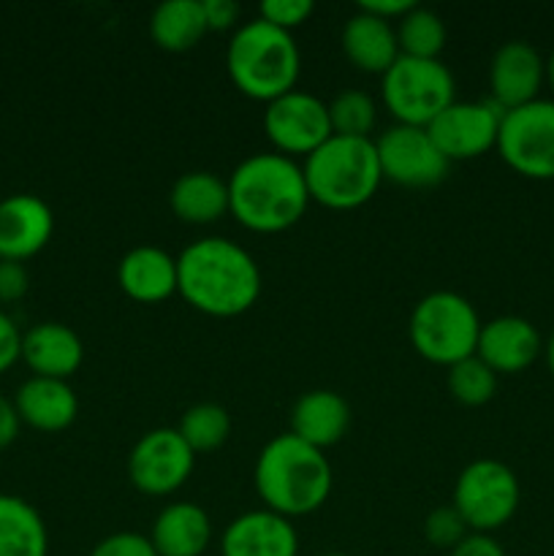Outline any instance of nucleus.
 Here are the masks:
<instances>
[{
    "instance_id": "2",
    "label": "nucleus",
    "mask_w": 554,
    "mask_h": 556,
    "mask_svg": "<svg viewBox=\"0 0 554 556\" xmlns=\"http://www.w3.org/2000/svg\"><path fill=\"white\" fill-rule=\"evenodd\" d=\"M228 182V212L253 233H280L297 226L313 204L302 163L280 152H259L234 168Z\"/></svg>"
},
{
    "instance_id": "13",
    "label": "nucleus",
    "mask_w": 554,
    "mask_h": 556,
    "mask_svg": "<svg viewBox=\"0 0 554 556\" xmlns=\"http://www.w3.org/2000/svg\"><path fill=\"white\" fill-rule=\"evenodd\" d=\"M503 109L489 101H454L429 123V136L449 163L473 161L498 147Z\"/></svg>"
},
{
    "instance_id": "39",
    "label": "nucleus",
    "mask_w": 554,
    "mask_h": 556,
    "mask_svg": "<svg viewBox=\"0 0 554 556\" xmlns=\"http://www.w3.org/2000/svg\"><path fill=\"white\" fill-rule=\"evenodd\" d=\"M20 429H22V421L14 402L5 400V396L0 394V451L9 448V445L20 438Z\"/></svg>"
},
{
    "instance_id": "26",
    "label": "nucleus",
    "mask_w": 554,
    "mask_h": 556,
    "mask_svg": "<svg viewBox=\"0 0 554 556\" xmlns=\"http://www.w3.org/2000/svg\"><path fill=\"white\" fill-rule=\"evenodd\" d=\"M0 556H49L41 514L16 494H0Z\"/></svg>"
},
{
    "instance_id": "10",
    "label": "nucleus",
    "mask_w": 554,
    "mask_h": 556,
    "mask_svg": "<svg viewBox=\"0 0 554 556\" xmlns=\"http://www.w3.org/2000/svg\"><path fill=\"white\" fill-rule=\"evenodd\" d=\"M196 454L179 438L177 427L150 429L136 440L128 456V478L147 497H168L193 476Z\"/></svg>"
},
{
    "instance_id": "23",
    "label": "nucleus",
    "mask_w": 554,
    "mask_h": 556,
    "mask_svg": "<svg viewBox=\"0 0 554 556\" xmlns=\"http://www.w3.org/2000/svg\"><path fill=\"white\" fill-rule=\"evenodd\" d=\"M342 52L353 68L383 76L400 58L394 25L356 9L342 27Z\"/></svg>"
},
{
    "instance_id": "3",
    "label": "nucleus",
    "mask_w": 554,
    "mask_h": 556,
    "mask_svg": "<svg viewBox=\"0 0 554 556\" xmlns=\"http://www.w3.org/2000/svg\"><path fill=\"white\" fill-rule=\"evenodd\" d=\"M253 483L266 510L293 521L324 508L331 494L335 472L324 451L286 432L261 448Z\"/></svg>"
},
{
    "instance_id": "22",
    "label": "nucleus",
    "mask_w": 554,
    "mask_h": 556,
    "mask_svg": "<svg viewBox=\"0 0 554 556\" xmlns=\"http://www.w3.org/2000/svg\"><path fill=\"white\" fill-rule=\"evenodd\" d=\"M150 543L158 556H204L212 543V519L196 503H168L152 521Z\"/></svg>"
},
{
    "instance_id": "4",
    "label": "nucleus",
    "mask_w": 554,
    "mask_h": 556,
    "mask_svg": "<svg viewBox=\"0 0 554 556\" xmlns=\"http://www.w3.org/2000/svg\"><path fill=\"white\" fill-rule=\"evenodd\" d=\"M226 71L242 96L269 103L297 90L302 54L291 33L277 30L259 16L234 30L226 49Z\"/></svg>"
},
{
    "instance_id": "15",
    "label": "nucleus",
    "mask_w": 554,
    "mask_h": 556,
    "mask_svg": "<svg viewBox=\"0 0 554 556\" xmlns=\"http://www.w3.org/2000/svg\"><path fill=\"white\" fill-rule=\"evenodd\" d=\"M546 81V60L530 41H505L489 63L492 101L503 112L536 101Z\"/></svg>"
},
{
    "instance_id": "21",
    "label": "nucleus",
    "mask_w": 554,
    "mask_h": 556,
    "mask_svg": "<svg viewBox=\"0 0 554 556\" xmlns=\"http://www.w3.org/2000/svg\"><path fill=\"white\" fill-rule=\"evenodd\" d=\"M351 427V407L337 391L313 389L299 396L291 407V429L313 448L326 451L340 443Z\"/></svg>"
},
{
    "instance_id": "32",
    "label": "nucleus",
    "mask_w": 554,
    "mask_h": 556,
    "mask_svg": "<svg viewBox=\"0 0 554 556\" xmlns=\"http://www.w3.org/2000/svg\"><path fill=\"white\" fill-rule=\"evenodd\" d=\"M313 0H266V3H261L259 16L269 22V25H275L277 30H286L293 36V30L302 27L313 16Z\"/></svg>"
},
{
    "instance_id": "37",
    "label": "nucleus",
    "mask_w": 554,
    "mask_h": 556,
    "mask_svg": "<svg viewBox=\"0 0 554 556\" xmlns=\"http://www.w3.org/2000/svg\"><path fill=\"white\" fill-rule=\"evenodd\" d=\"M413 5H416L413 0H362L356 9L364 11V14H373L378 16V20H386L391 22V25H396V22H400Z\"/></svg>"
},
{
    "instance_id": "12",
    "label": "nucleus",
    "mask_w": 554,
    "mask_h": 556,
    "mask_svg": "<svg viewBox=\"0 0 554 556\" xmlns=\"http://www.w3.org/2000/svg\"><path fill=\"white\" fill-rule=\"evenodd\" d=\"M380 174L400 188H435L445 179L451 163L427 128L394 123L375 139Z\"/></svg>"
},
{
    "instance_id": "20",
    "label": "nucleus",
    "mask_w": 554,
    "mask_h": 556,
    "mask_svg": "<svg viewBox=\"0 0 554 556\" xmlns=\"http://www.w3.org/2000/svg\"><path fill=\"white\" fill-rule=\"evenodd\" d=\"M14 407L20 421L36 432H65L79 416V396L71 389L68 380L54 378H27L16 389Z\"/></svg>"
},
{
    "instance_id": "18",
    "label": "nucleus",
    "mask_w": 554,
    "mask_h": 556,
    "mask_svg": "<svg viewBox=\"0 0 554 556\" xmlns=\"http://www.w3.org/2000/svg\"><path fill=\"white\" fill-rule=\"evenodd\" d=\"M36 378L68 380L85 362V342L71 326L43 320L22 331V358Z\"/></svg>"
},
{
    "instance_id": "30",
    "label": "nucleus",
    "mask_w": 554,
    "mask_h": 556,
    "mask_svg": "<svg viewBox=\"0 0 554 556\" xmlns=\"http://www.w3.org/2000/svg\"><path fill=\"white\" fill-rule=\"evenodd\" d=\"M445 383H449L451 396L465 407H481L498 394V375L478 356H467L456 362L454 367H449Z\"/></svg>"
},
{
    "instance_id": "1",
    "label": "nucleus",
    "mask_w": 554,
    "mask_h": 556,
    "mask_svg": "<svg viewBox=\"0 0 554 556\" xmlns=\"http://www.w3.org/2000/svg\"><path fill=\"white\" fill-rule=\"evenodd\" d=\"M177 293L210 318H237L261 296V269L242 244L204 237L177 255Z\"/></svg>"
},
{
    "instance_id": "33",
    "label": "nucleus",
    "mask_w": 554,
    "mask_h": 556,
    "mask_svg": "<svg viewBox=\"0 0 554 556\" xmlns=\"http://www.w3.org/2000/svg\"><path fill=\"white\" fill-rule=\"evenodd\" d=\"M90 556H158L150 535L141 532H114L96 543Z\"/></svg>"
},
{
    "instance_id": "34",
    "label": "nucleus",
    "mask_w": 554,
    "mask_h": 556,
    "mask_svg": "<svg viewBox=\"0 0 554 556\" xmlns=\"http://www.w3.org/2000/svg\"><path fill=\"white\" fill-rule=\"evenodd\" d=\"M30 288V275L20 261H0V304L20 302Z\"/></svg>"
},
{
    "instance_id": "41",
    "label": "nucleus",
    "mask_w": 554,
    "mask_h": 556,
    "mask_svg": "<svg viewBox=\"0 0 554 556\" xmlns=\"http://www.w3.org/2000/svg\"><path fill=\"white\" fill-rule=\"evenodd\" d=\"M546 79H549V87L554 90V52L549 54V60H546Z\"/></svg>"
},
{
    "instance_id": "24",
    "label": "nucleus",
    "mask_w": 554,
    "mask_h": 556,
    "mask_svg": "<svg viewBox=\"0 0 554 556\" xmlns=\"http://www.w3.org/2000/svg\"><path fill=\"white\" fill-rule=\"evenodd\" d=\"M168 206L188 226H210L228 215V182L212 172H188L172 185Z\"/></svg>"
},
{
    "instance_id": "11",
    "label": "nucleus",
    "mask_w": 554,
    "mask_h": 556,
    "mask_svg": "<svg viewBox=\"0 0 554 556\" xmlns=\"http://www.w3.org/2000/svg\"><path fill=\"white\" fill-rule=\"evenodd\" d=\"M264 134L275 152L286 157H307L331 134L329 103L304 90H291L264 109Z\"/></svg>"
},
{
    "instance_id": "42",
    "label": "nucleus",
    "mask_w": 554,
    "mask_h": 556,
    "mask_svg": "<svg viewBox=\"0 0 554 556\" xmlns=\"http://www.w3.org/2000/svg\"><path fill=\"white\" fill-rule=\"evenodd\" d=\"M320 556H348V554H340V552H329V554H320Z\"/></svg>"
},
{
    "instance_id": "8",
    "label": "nucleus",
    "mask_w": 554,
    "mask_h": 556,
    "mask_svg": "<svg viewBox=\"0 0 554 556\" xmlns=\"http://www.w3.org/2000/svg\"><path fill=\"white\" fill-rule=\"evenodd\" d=\"M519 500V478L505 462L476 459L456 478L451 505L459 510L467 530L492 535L494 530L514 519Z\"/></svg>"
},
{
    "instance_id": "36",
    "label": "nucleus",
    "mask_w": 554,
    "mask_h": 556,
    "mask_svg": "<svg viewBox=\"0 0 554 556\" xmlns=\"http://www.w3.org/2000/svg\"><path fill=\"white\" fill-rule=\"evenodd\" d=\"M210 30H231L239 22V5L234 0H201Z\"/></svg>"
},
{
    "instance_id": "19",
    "label": "nucleus",
    "mask_w": 554,
    "mask_h": 556,
    "mask_svg": "<svg viewBox=\"0 0 554 556\" xmlns=\"http://www.w3.org/2000/svg\"><path fill=\"white\" fill-rule=\"evenodd\" d=\"M117 282L128 299L139 304H161L177 296V255L155 244L128 250L117 264Z\"/></svg>"
},
{
    "instance_id": "7",
    "label": "nucleus",
    "mask_w": 554,
    "mask_h": 556,
    "mask_svg": "<svg viewBox=\"0 0 554 556\" xmlns=\"http://www.w3.org/2000/svg\"><path fill=\"white\" fill-rule=\"evenodd\" d=\"M380 79V98L400 125L429 128V123L456 101L454 76L443 60L400 54Z\"/></svg>"
},
{
    "instance_id": "14",
    "label": "nucleus",
    "mask_w": 554,
    "mask_h": 556,
    "mask_svg": "<svg viewBox=\"0 0 554 556\" xmlns=\"http://www.w3.org/2000/svg\"><path fill=\"white\" fill-rule=\"evenodd\" d=\"M54 233V212L41 195L11 193L0 201V261H20L41 253Z\"/></svg>"
},
{
    "instance_id": "5",
    "label": "nucleus",
    "mask_w": 554,
    "mask_h": 556,
    "mask_svg": "<svg viewBox=\"0 0 554 556\" xmlns=\"http://www.w3.org/2000/svg\"><path fill=\"white\" fill-rule=\"evenodd\" d=\"M310 201L326 210H358L378 193L380 174L375 139L329 136L302 161Z\"/></svg>"
},
{
    "instance_id": "25",
    "label": "nucleus",
    "mask_w": 554,
    "mask_h": 556,
    "mask_svg": "<svg viewBox=\"0 0 554 556\" xmlns=\"http://www.w3.org/2000/svg\"><path fill=\"white\" fill-rule=\"evenodd\" d=\"M210 33L201 0H166L150 16V36L163 52H188Z\"/></svg>"
},
{
    "instance_id": "29",
    "label": "nucleus",
    "mask_w": 554,
    "mask_h": 556,
    "mask_svg": "<svg viewBox=\"0 0 554 556\" xmlns=\"http://www.w3.org/2000/svg\"><path fill=\"white\" fill-rule=\"evenodd\" d=\"M331 134L351 136V139H369L378 123V106L373 96L364 90H342L329 103Z\"/></svg>"
},
{
    "instance_id": "9",
    "label": "nucleus",
    "mask_w": 554,
    "mask_h": 556,
    "mask_svg": "<svg viewBox=\"0 0 554 556\" xmlns=\"http://www.w3.org/2000/svg\"><path fill=\"white\" fill-rule=\"evenodd\" d=\"M494 150L521 177L554 179V101L536 98L505 112Z\"/></svg>"
},
{
    "instance_id": "40",
    "label": "nucleus",
    "mask_w": 554,
    "mask_h": 556,
    "mask_svg": "<svg viewBox=\"0 0 554 556\" xmlns=\"http://www.w3.org/2000/svg\"><path fill=\"white\" fill-rule=\"evenodd\" d=\"M543 353H546V367L554 378V331H552V337H549L546 345H543Z\"/></svg>"
},
{
    "instance_id": "35",
    "label": "nucleus",
    "mask_w": 554,
    "mask_h": 556,
    "mask_svg": "<svg viewBox=\"0 0 554 556\" xmlns=\"http://www.w3.org/2000/svg\"><path fill=\"white\" fill-rule=\"evenodd\" d=\"M22 358V331L9 313L0 309V375Z\"/></svg>"
},
{
    "instance_id": "28",
    "label": "nucleus",
    "mask_w": 554,
    "mask_h": 556,
    "mask_svg": "<svg viewBox=\"0 0 554 556\" xmlns=\"http://www.w3.org/2000/svg\"><path fill=\"white\" fill-rule=\"evenodd\" d=\"M177 432L185 443L190 445L196 456L212 454L221 448L231 434V416L217 402H199V405L188 407L177 424Z\"/></svg>"
},
{
    "instance_id": "38",
    "label": "nucleus",
    "mask_w": 554,
    "mask_h": 556,
    "mask_svg": "<svg viewBox=\"0 0 554 556\" xmlns=\"http://www.w3.org/2000/svg\"><path fill=\"white\" fill-rule=\"evenodd\" d=\"M451 556H505L503 546L492 535L470 532L456 548H451Z\"/></svg>"
},
{
    "instance_id": "6",
    "label": "nucleus",
    "mask_w": 554,
    "mask_h": 556,
    "mask_svg": "<svg viewBox=\"0 0 554 556\" xmlns=\"http://www.w3.org/2000/svg\"><path fill=\"white\" fill-rule=\"evenodd\" d=\"M481 318L470 299L454 291H432L413 307L407 337L416 353L440 367H454L467 356H476Z\"/></svg>"
},
{
    "instance_id": "31",
    "label": "nucleus",
    "mask_w": 554,
    "mask_h": 556,
    "mask_svg": "<svg viewBox=\"0 0 554 556\" xmlns=\"http://www.w3.org/2000/svg\"><path fill=\"white\" fill-rule=\"evenodd\" d=\"M470 535L465 519L459 516V510L454 505H440V508L429 510L427 519H424V538L432 543L435 548H456L465 538Z\"/></svg>"
},
{
    "instance_id": "27",
    "label": "nucleus",
    "mask_w": 554,
    "mask_h": 556,
    "mask_svg": "<svg viewBox=\"0 0 554 556\" xmlns=\"http://www.w3.org/2000/svg\"><path fill=\"white\" fill-rule=\"evenodd\" d=\"M396 43H400V54L418 60H440V52L445 49V22L440 14L424 5H413L405 16L394 25Z\"/></svg>"
},
{
    "instance_id": "17",
    "label": "nucleus",
    "mask_w": 554,
    "mask_h": 556,
    "mask_svg": "<svg viewBox=\"0 0 554 556\" xmlns=\"http://www.w3.org/2000/svg\"><path fill=\"white\" fill-rule=\"evenodd\" d=\"M221 556H299V532L286 516L248 510L223 530Z\"/></svg>"
},
{
    "instance_id": "16",
    "label": "nucleus",
    "mask_w": 554,
    "mask_h": 556,
    "mask_svg": "<svg viewBox=\"0 0 554 556\" xmlns=\"http://www.w3.org/2000/svg\"><path fill=\"white\" fill-rule=\"evenodd\" d=\"M543 353L541 331L519 315H500L481 324L476 356L494 375H519L536 364Z\"/></svg>"
}]
</instances>
